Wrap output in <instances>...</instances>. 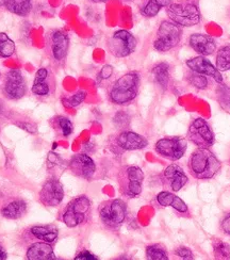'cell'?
<instances>
[{"instance_id": "83f0119b", "label": "cell", "mask_w": 230, "mask_h": 260, "mask_svg": "<svg viewBox=\"0 0 230 260\" xmlns=\"http://www.w3.org/2000/svg\"><path fill=\"white\" fill-rule=\"evenodd\" d=\"M15 52V43L5 32H0V58H9Z\"/></svg>"}, {"instance_id": "7bdbcfd3", "label": "cell", "mask_w": 230, "mask_h": 260, "mask_svg": "<svg viewBox=\"0 0 230 260\" xmlns=\"http://www.w3.org/2000/svg\"><path fill=\"white\" fill-rule=\"evenodd\" d=\"M127 2H133V0H127Z\"/></svg>"}, {"instance_id": "f546056e", "label": "cell", "mask_w": 230, "mask_h": 260, "mask_svg": "<svg viewBox=\"0 0 230 260\" xmlns=\"http://www.w3.org/2000/svg\"><path fill=\"white\" fill-rule=\"evenodd\" d=\"M146 258L149 260H168V252L160 244H152L146 247Z\"/></svg>"}, {"instance_id": "3957f363", "label": "cell", "mask_w": 230, "mask_h": 260, "mask_svg": "<svg viewBox=\"0 0 230 260\" xmlns=\"http://www.w3.org/2000/svg\"><path fill=\"white\" fill-rule=\"evenodd\" d=\"M140 74L130 72L118 78L109 91V99L116 105H127L133 102L139 93Z\"/></svg>"}, {"instance_id": "d590c367", "label": "cell", "mask_w": 230, "mask_h": 260, "mask_svg": "<svg viewBox=\"0 0 230 260\" xmlns=\"http://www.w3.org/2000/svg\"><path fill=\"white\" fill-rule=\"evenodd\" d=\"M175 254H176L177 257L181 258V259H185V260H191L194 258V255L192 253V251L190 248L185 247V246H179L177 247V250L175 251Z\"/></svg>"}, {"instance_id": "603a6c76", "label": "cell", "mask_w": 230, "mask_h": 260, "mask_svg": "<svg viewBox=\"0 0 230 260\" xmlns=\"http://www.w3.org/2000/svg\"><path fill=\"white\" fill-rule=\"evenodd\" d=\"M48 71L46 69H40L37 74L32 85V93L38 96H46L50 93L49 83L47 82Z\"/></svg>"}, {"instance_id": "e0dca14e", "label": "cell", "mask_w": 230, "mask_h": 260, "mask_svg": "<svg viewBox=\"0 0 230 260\" xmlns=\"http://www.w3.org/2000/svg\"><path fill=\"white\" fill-rule=\"evenodd\" d=\"M189 45L200 56H211L216 50L215 41L204 34H193L189 39Z\"/></svg>"}, {"instance_id": "484cf974", "label": "cell", "mask_w": 230, "mask_h": 260, "mask_svg": "<svg viewBox=\"0 0 230 260\" xmlns=\"http://www.w3.org/2000/svg\"><path fill=\"white\" fill-rule=\"evenodd\" d=\"M5 6L11 13L26 16L32 9V0H5Z\"/></svg>"}, {"instance_id": "9a60e30c", "label": "cell", "mask_w": 230, "mask_h": 260, "mask_svg": "<svg viewBox=\"0 0 230 260\" xmlns=\"http://www.w3.org/2000/svg\"><path fill=\"white\" fill-rule=\"evenodd\" d=\"M163 179L173 192L180 191L189 180L183 169L177 165H171L166 169L163 172Z\"/></svg>"}, {"instance_id": "2e32d148", "label": "cell", "mask_w": 230, "mask_h": 260, "mask_svg": "<svg viewBox=\"0 0 230 260\" xmlns=\"http://www.w3.org/2000/svg\"><path fill=\"white\" fill-rule=\"evenodd\" d=\"M116 146L123 150H139L148 145V141L134 132H123L115 139Z\"/></svg>"}, {"instance_id": "4dcf8cb0", "label": "cell", "mask_w": 230, "mask_h": 260, "mask_svg": "<svg viewBox=\"0 0 230 260\" xmlns=\"http://www.w3.org/2000/svg\"><path fill=\"white\" fill-rule=\"evenodd\" d=\"M187 79L189 81V83L191 85H193L194 88L199 89V90H205L208 88V79H207V76L199 74V73H195L193 71H190L189 74L187 75Z\"/></svg>"}, {"instance_id": "8992f818", "label": "cell", "mask_w": 230, "mask_h": 260, "mask_svg": "<svg viewBox=\"0 0 230 260\" xmlns=\"http://www.w3.org/2000/svg\"><path fill=\"white\" fill-rule=\"evenodd\" d=\"M90 208L91 202L85 195H81V197L74 199L68 205L67 209H65L63 213L62 220L64 224L73 229V227H77L84 223L87 218V214L90 212Z\"/></svg>"}, {"instance_id": "277c9868", "label": "cell", "mask_w": 230, "mask_h": 260, "mask_svg": "<svg viewBox=\"0 0 230 260\" xmlns=\"http://www.w3.org/2000/svg\"><path fill=\"white\" fill-rule=\"evenodd\" d=\"M182 27L171 20H163L153 41V48L159 52H167L177 47L182 40Z\"/></svg>"}, {"instance_id": "ba28073f", "label": "cell", "mask_w": 230, "mask_h": 260, "mask_svg": "<svg viewBox=\"0 0 230 260\" xmlns=\"http://www.w3.org/2000/svg\"><path fill=\"white\" fill-rule=\"evenodd\" d=\"M144 173L139 167H127L120 175L119 185L122 193L127 198H136L142 192Z\"/></svg>"}, {"instance_id": "5b68a950", "label": "cell", "mask_w": 230, "mask_h": 260, "mask_svg": "<svg viewBox=\"0 0 230 260\" xmlns=\"http://www.w3.org/2000/svg\"><path fill=\"white\" fill-rule=\"evenodd\" d=\"M127 215V206L122 200H112L102 204L100 216L102 222L109 229L116 230L122 225Z\"/></svg>"}, {"instance_id": "e575fe53", "label": "cell", "mask_w": 230, "mask_h": 260, "mask_svg": "<svg viewBox=\"0 0 230 260\" xmlns=\"http://www.w3.org/2000/svg\"><path fill=\"white\" fill-rule=\"evenodd\" d=\"M113 122H114V124H115L116 127L124 128V127L128 126L130 120H129L128 114H126V113H124V112H118V113H116V115L114 116Z\"/></svg>"}, {"instance_id": "4fadbf2b", "label": "cell", "mask_w": 230, "mask_h": 260, "mask_svg": "<svg viewBox=\"0 0 230 260\" xmlns=\"http://www.w3.org/2000/svg\"><path fill=\"white\" fill-rule=\"evenodd\" d=\"M64 198V190L61 182L57 179H49L45 182L40 192L41 202L49 206V207H56L60 205Z\"/></svg>"}, {"instance_id": "8d00e7d4", "label": "cell", "mask_w": 230, "mask_h": 260, "mask_svg": "<svg viewBox=\"0 0 230 260\" xmlns=\"http://www.w3.org/2000/svg\"><path fill=\"white\" fill-rule=\"evenodd\" d=\"M112 74H113V68L111 65H105V67H103V69L101 70L100 74H98V78L101 80H106L110 78Z\"/></svg>"}, {"instance_id": "d4e9b609", "label": "cell", "mask_w": 230, "mask_h": 260, "mask_svg": "<svg viewBox=\"0 0 230 260\" xmlns=\"http://www.w3.org/2000/svg\"><path fill=\"white\" fill-rule=\"evenodd\" d=\"M26 209H27V206L25 202L14 201L5 206V207L2 209V214L7 219L16 220L21 218V216L25 214Z\"/></svg>"}, {"instance_id": "d6a6232c", "label": "cell", "mask_w": 230, "mask_h": 260, "mask_svg": "<svg viewBox=\"0 0 230 260\" xmlns=\"http://www.w3.org/2000/svg\"><path fill=\"white\" fill-rule=\"evenodd\" d=\"M86 97V93L84 91H79L75 93L74 95L70 96L69 99L64 100V104L67 105L68 107H71V108H74V107H77L81 105Z\"/></svg>"}, {"instance_id": "f1b7e54d", "label": "cell", "mask_w": 230, "mask_h": 260, "mask_svg": "<svg viewBox=\"0 0 230 260\" xmlns=\"http://www.w3.org/2000/svg\"><path fill=\"white\" fill-rule=\"evenodd\" d=\"M216 99L223 109L230 110V88L228 85L220 83L216 88Z\"/></svg>"}, {"instance_id": "836d02e7", "label": "cell", "mask_w": 230, "mask_h": 260, "mask_svg": "<svg viewBox=\"0 0 230 260\" xmlns=\"http://www.w3.org/2000/svg\"><path fill=\"white\" fill-rule=\"evenodd\" d=\"M57 120H58L59 127L62 132V135L64 137H70L73 134V130H74L73 123L71 122L70 118L64 117V116H59Z\"/></svg>"}, {"instance_id": "5bb4252c", "label": "cell", "mask_w": 230, "mask_h": 260, "mask_svg": "<svg viewBox=\"0 0 230 260\" xmlns=\"http://www.w3.org/2000/svg\"><path fill=\"white\" fill-rule=\"evenodd\" d=\"M185 64H187V67L189 68L190 71L205 75L207 77H211L218 83H223V77L221 72L218 71L216 67H214V65L206 57L199 56L192 58L185 62Z\"/></svg>"}, {"instance_id": "1f68e13d", "label": "cell", "mask_w": 230, "mask_h": 260, "mask_svg": "<svg viewBox=\"0 0 230 260\" xmlns=\"http://www.w3.org/2000/svg\"><path fill=\"white\" fill-rule=\"evenodd\" d=\"M213 253L216 259H229L230 258V245L221 240H214Z\"/></svg>"}, {"instance_id": "4316f807", "label": "cell", "mask_w": 230, "mask_h": 260, "mask_svg": "<svg viewBox=\"0 0 230 260\" xmlns=\"http://www.w3.org/2000/svg\"><path fill=\"white\" fill-rule=\"evenodd\" d=\"M216 69L220 72L230 71V45L218 49L216 55Z\"/></svg>"}, {"instance_id": "44dd1931", "label": "cell", "mask_w": 230, "mask_h": 260, "mask_svg": "<svg viewBox=\"0 0 230 260\" xmlns=\"http://www.w3.org/2000/svg\"><path fill=\"white\" fill-rule=\"evenodd\" d=\"M170 64L167 62H160L156 64L151 70L153 81L164 91L167 90L170 82Z\"/></svg>"}, {"instance_id": "b9f144b4", "label": "cell", "mask_w": 230, "mask_h": 260, "mask_svg": "<svg viewBox=\"0 0 230 260\" xmlns=\"http://www.w3.org/2000/svg\"><path fill=\"white\" fill-rule=\"evenodd\" d=\"M5 6V0H0V7Z\"/></svg>"}, {"instance_id": "f35d334b", "label": "cell", "mask_w": 230, "mask_h": 260, "mask_svg": "<svg viewBox=\"0 0 230 260\" xmlns=\"http://www.w3.org/2000/svg\"><path fill=\"white\" fill-rule=\"evenodd\" d=\"M221 227L226 235L230 236V212L223 219L221 223Z\"/></svg>"}, {"instance_id": "52a82bcc", "label": "cell", "mask_w": 230, "mask_h": 260, "mask_svg": "<svg viewBox=\"0 0 230 260\" xmlns=\"http://www.w3.org/2000/svg\"><path fill=\"white\" fill-rule=\"evenodd\" d=\"M138 45L137 39L127 30H118L114 32L109 40L108 47L111 55L116 58H126L135 52Z\"/></svg>"}, {"instance_id": "8fae6325", "label": "cell", "mask_w": 230, "mask_h": 260, "mask_svg": "<svg viewBox=\"0 0 230 260\" xmlns=\"http://www.w3.org/2000/svg\"><path fill=\"white\" fill-rule=\"evenodd\" d=\"M5 94L10 100H20L27 92V85L23 74L18 70H11L6 77Z\"/></svg>"}, {"instance_id": "9c48e42d", "label": "cell", "mask_w": 230, "mask_h": 260, "mask_svg": "<svg viewBox=\"0 0 230 260\" xmlns=\"http://www.w3.org/2000/svg\"><path fill=\"white\" fill-rule=\"evenodd\" d=\"M188 147L187 140L182 137L160 139L156 143L157 153L171 161H177L183 157Z\"/></svg>"}, {"instance_id": "6da1fadb", "label": "cell", "mask_w": 230, "mask_h": 260, "mask_svg": "<svg viewBox=\"0 0 230 260\" xmlns=\"http://www.w3.org/2000/svg\"><path fill=\"white\" fill-rule=\"evenodd\" d=\"M189 169L197 179H211L221 170V162L209 148H199L190 157Z\"/></svg>"}, {"instance_id": "ac0fdd59", "label": "cell", "mask_w": 230, "mask_h": 260, "mask_svg": "<svg viewBox=\"0 0 230 260\" xmlns=\"http://www.w3.org/2000/svg\"><path fill=\"white\" fill-rule=\"evenodd\" d=\"M70 47V38L64 31L57 30L51 36V50L54 60L62 61L68 56Z\"/></svg>"}, {"instance_id": "7402d4cb", "label": "cell", "mask_w": 230, "mask_h": 260, "mask_svg": "<svg viewBox=\"0 0 230 260\" xmlns=\"http://www.w3.org/2000/svg\"><path fill=\"white\" fill-rule=\"evenodd\" d=\"M30 233L34 235L38 239L52 243L56 241L59 236V231L56 226L53 225H42V226H34L30 230Z\"/></svg>"}, {"instance_id": "60d3db41", "label": "cell", "mask_w": 230, "mask_h": 260, "mask_svg": "<svg viewBox=\"0 0 230 260\" xmlns=\"http://www.w3.org/2000/svg\"><path fill=\"white\" fill-rule=\"evenodd\" d=\"M90 2L94 4H103V3H107L108 0H90Z\"/></svg>"}, {"instance_id": "30bf717a", "label": "cell", "mask_w": 230, "mask_h": 260, "mask_svg": "<svg viewBox=\"0 0 230 260\" xmlns=\"http://www.w3.org/2000/svg\"><path fill=\"white\" fill-rule=\"evenodd\" d=\"M188 138L200 148H209L214 144V134L204 118L199 117L191 123L188 129Z\"/></svg>"}, {"instance_id": "7a4b0ae2", "label": "cell", "mask_w": 230, "mask_h": 260, "mask_svg": "<svg viewBox=\"0 0 230 260\" xmlns=\"http://www.w3.org/2000/svg\"><path fill=\"white\" fill-rule=\"evenodd\" d=\"M171 21L180 27H193L201 23L202 13L197 0H177L167 8Z\"/></svg>"}, {"instance_id": "cb8c5ba5", "label": "cell", "mask_w": 230, "mask_h": 260, "mask_svg": "<svg viewBox=\"0 0 230 260\" xmlns=\"http://www.w3.org/2000/svg\"><path fill=\"white\" fill-rule=\"evenodd\" d=\"M172 2L173 0H147L145 5L141 8L140 13L147 18L155 17L162 9L168 8Z\"/></svg>"}, {"instance_id": "d6986e66", "label": "cell", "mask_w": 230, "mask_h": 260, "mask_svg": "<svg viewBox=\"0 0 230 260\" xmlns=\"http://www.w3.org/2000/svg\"><path fill=\"white\" fill-rule=\"evenodd\" d=\"M29 260H53L56 255L53 253L51 245L48 242H37L32 244L27 251Z\"/></svg>"}, {"instance_id": "ffe728a7", "label": "cell", "mask_w": 230, "mask_h": 260, "mask_svg": "<svg viewBox=\"0 0 230 260\" xmlns=\"http://www.w3.org/2000/svg\"><path fill=\"white\" fill-rule=\"evenodd\" d=\"M157 202L163 207H172L180 213H187L189 211L187 204L180 198H178L176 194L169 191H163L159 193L157 197Z\"/></svg>"}, {"instance_id": "ab89813d", "label": "cell", "mask_w": 230, "mask_h": 260, "mask_svg": "<svg viewBox=\"0 0 230 260\" xmlns=\"http://www.w3.org/2000/svg\"><path fill=\"white\" fill-rule=\"evenodd\" d=\"M7 253H6V251L4 250V247L0 245V260H5V259H7Z\"/></svg>"}, {"instance_id": "74e56055", "label": "cell", "mask_w": 230, "mask_h": 260, "mask_svg": "<svg viewBox=\"0 0 230 260\" xmlns=\"http://www.w3.org/2000/svg\"><path fill=\"white\" fill-rule=\"evenodd\" d=\"M98 258L89 251H82L75 257V260H97Z\"/></svg>"}, {"instance_id": "7c38bea8", "label": "cell", "mask_w": 230, "mask_h": 260, "mask_svg": "<svg viewBox=\"0 0 230 260\" xmlns=\"http://www.w3.org/2000/svg\"><path fill=\"white\" fill-rule=\"evenodd\" d=\"M70 169L77 177L89 180L95 175L96 165L90 156L78 154L72 157L70 161Z\"/></svg>"}]
</instances>
